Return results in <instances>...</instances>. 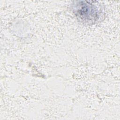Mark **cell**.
Wrapping results in <instances>:
<instances>
[{"label":"cell","mask_w":120,"mask_h":120,"mask_svg":"<svg viewBox=\"0 0 120 120\" xmlns=\"http://www.w3.org/2000/svg\"><path fill=\"white\" fill-rule=\"evenodd\" d=\"M73 11L76 17L82 22L94 24L100 18L101 11L96 4L88 1H78L73 4Z\"/></svg>","instance_id":"obj_1"}]
</instances>
